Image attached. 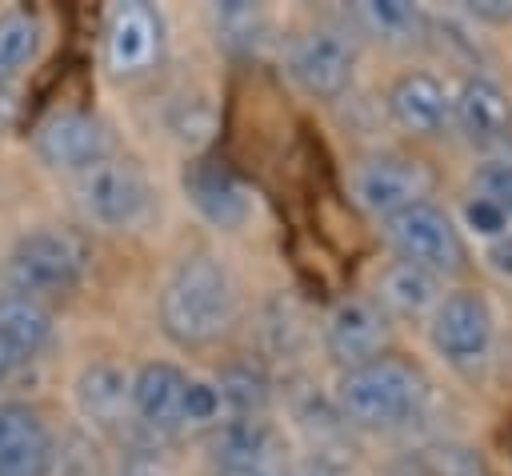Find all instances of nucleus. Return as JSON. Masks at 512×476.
Masks as SVG:
<instances>
[{"mask_svg": "<svg viewBox=\"0 0 512 476\" xmlns=\"http://www.w3.org/2000/svg\"><path fill=\"white\" fill-rule=\"evenodd\" d=\"M236 312H240L236 280L228 264L212 252H184L168 268L156 292L160 332L176 348H204L220 340L236 324Z\"/></svg>", "mask_w": 512, "mask_h": 476, "instance_id": "obj_1", "label": "nucleus"}, {"mask_svg": "<svg viewBox=\"0 0 512 476\" xmlns=\"http://www.w3.org/2000/svg\"><path fill=\"white\" fill-rule=\"evenodd\" d=\"M332 404L344 424L388 432L412 424L428 404V380L412 360L380 352L356 368H344L332 388Z\"/></svg>", "mask_w": 512, "mask_h": 476, "instance_id": "obj_2", "label": "nucleus"}, {"mask_svg": "<svg viewBox=\"0 0 512 476\" xmlns=\"http://www.w3.org/2000/svg\"><path fill=\"white\" fill-rule=\"evenodd\" d=\"M92 268V244L80 228L68 224H40L16 236V244L4 256V292L28 296V300H52L68 296L84 284Z\"/></svg>", "mask_w": 512, "mask_h": 476, "instance_id": "obj_3", "label": "nucleus"}, {"mask_svg": "<svg viewBox=\"0 0 512 476\" xmlns=\"http://www.w3.org/2000/svg\"><path fill=\"white\" fill-rule=\"evenodd\" d=\"M72 184H76V204L84 220L108 232L140 228L156 208V188L132 156L112 152L100 164H92L84 176H76Z\"/></svg>", "mask_w": 512, "mask_h": 476, "instance_id": "obj_4", "label": "nucleus"}, {"mask_svg": "<svg viewBox=\"0 0 512 476\" xmlns=\"http://www.w3.org/2000/svg\"><path fill=\"white\" fill-rule=\"evenodd\" d=\"M428 336L444 364L472 372L492 356V340H496L492 304L476 288H456V292L440 296V304L432 308Z\"/></svg>", "mask_w": 512, "mask_h": 476, "instance_id": "obj_5", "label": "nucleus"}, {"mask_svg": "<svg viewBox=\"0 0 512 476\" xmlns=\"http://www.w3.org/2000/svg\"><path fill=\"white\" fill-rule=\"evenodd\" d=\"M384 236L392 252L416 268H428L432 276H452L464 268V240L460 228L444 208L432 200H416L404 212L384 220Z\"/></svg>", "mask_w": 512, "mask_h": 476, "instance_id": "obj_6", "label": "nucleus"}, {"mask_svg": "<svg viewBox=\"0 0 512 476\" xmlns=\"http://www.w3.org/2000/svg\"><path fill=\"white\" fill-rule=\"evenodd\" d=\"M284 76L308 100H336L356 76V44L340 28H308L284 52Z\"/></svg>", "mask_w": 512, "mask_h": 476, "instance_id": "obj_7", "label": "nucleus"}, {"mask_svg": "<svg viewBox=\"0 0 512 476\" xmlns=\"http://www.w3.org/2000/svg\"><path fill=\"white\" fill-rule=\"evenodd\" d=\"M32 152L48 172L60 176H84L92 164H100L104 156H112V136L108 128L84 112V108H56L48 112L36 132H32Z\"/></svg>", "mask_w": 512, "mask_h": 476, "instance_id": "obj_8", "label": "nucleus"}, {"mask_svg": "<svg viewBox=\"0 0 512 476\" xmlns=\"http://www.w3.org/2000/svg\"><path fill=\"white\" fill-rule=\"evenodd\" d=\"M180 188H184V200L196 208V216L220 232H240L256 212V196L248 180L220 156H192L184 164Z\"/></svg>", "mask_w": 512, "mask_h": 476, "instance_id": "obj_9", "label": "nucleus"}, {"mask_svg": "<svg viewBox=\"0 0 512 476\" xmlns=\"http://www.w3.org/2000/svg\"><path fill=\"white\" fill-rule=\"evenodd\" d=\"M100 52L112 76H144L164 56V16L140 0L112 4L100 28Z\"/></svg>", "mask_w": 512, "mask_h": 476, "instance_id": "obj_10", "label": "nucleus"}, {"mask_svg": "<svg viewBox=\"0 0 512 476\" xmlns=\"http://www.w3.org/2000/svg\"><path fill=\"white\" fill-rule=\"evenodd\" d=\"M188 380L180 364L148 360L132 372V424L148 436H176L184 432V404H188Z\"/></svg>", "mask_w": 512, "mask_h": 476, "instance_id": "obj_11", "label": "nucleus"}, {"mask_svg": "<svg viewBox=\"0 0 512 476\" xmlns=\"http://www.w3.org/2000/svg\"><path fill=\"white\" fill-rule=\"evenodd\" d=\"M320 340H324V352L328 360L344 368H356L364 360H376L384 352V340H388V316L380 304L364 300V296H344L328 308L324 316V328H320Z\"/></svg>", "mask_w": 512, "mask_h": 476, "instance_id": "obj_12", "label": "nucleus"}, {"mask_svg": "<svg viewBox=\"0 0 512 476\" xmlns=\"http://www.w3.org/2000/svg\"><path fill=\"white\" fill-rule=\"evenodd\" d=\"M424 192H428V172L420 160L408 156H372L352 172V200L380 220L424 200Z\"/></svg>", "mask_w": 512, "mask_h": 476, "instance_id": "obj_13", "label": "nucleus"}, {"mask_svg": "<svg viewBox=\"0 0 512 476\" xmlns=\"http://www.w3.org/2000/svg\"><path fill=\"white\" fill-rule=\"evenodd\" d=\"M56 436L24 400H0V476H52Z\"/></svg>", "mask_w": 512, "mask_h": 476, "instance_id": "obj_14", "label": "nucleus"}, {"mask_svg": "<svg viewBox=\"0 0 512 476\" xmlns=\"http://www.w3.org/2000/svg\"><path fill=\"white\" fill-rule=\"evenodd\" d=\"M72 408L92 432H124L132 424V372L116 360H92L72 380Z\"/></svg>", "mask_w": 512, "mask_h": 476, "instance_id": "obj_15", "label": "nucleus"}, {"mask_svg": "<svg viewBox=\"0 0 512 476\" xmlns=\"http://www.w3.org/2000/svg\"><path fill=\"white\" fill-rule=\"evenodd\" d=\"M452 124L476 148H500L512 140V96L492 76H468L452 96Z\"/></svg>", "mask_w": 512, "mask_h": 476, "instance_id": "obj_16", "label": "nucleus"}, {"mask_svg": "<svg viewBox=\"0 0 512 476\" xmlns=\"http://www.w3.org/2000/svg\"><path fill=\"white\" fill-rule=\"evenodd\" d=\"M52 312L40 300L0 292V388L52 344Z\"/></svg>", "mask_w": 512, "mask_h": 476, "instance_id": "obj_17", "label": "nucleus"}, {"mask_svg": "<svg viewBox=\"0 0 512 476\" xmlns=\"http://www.w3.org/2000/svg\"><path fill=\"white\" fill-rule=\"evenodd\" d=\"M388 112L400 128L432 136L452 124V92L428 72H404L388 88Z\"/></svg>", "mask_w": 512, "mask_h": 476, "instance_id": "obj_18", "label": "nucleus"}, {"mask_svg": "<svg viewBox=\"0 0 512 476\" xmlns=\"http://www.w3.org/2000/svg\"><path fill=\"white\" fill-rule=\"evenodd\" d=\"M260 460H276V432L264 416H232L212 428V440H208L212 472L260 464Z\"/></svg>", "mask_w": 512, "mask_h": 476, "instance_id": "obj_19", "label": "nucleus"}, {"mask_svg": "<svg viewBox=\"0 0 512 476\" xmlns=\"http://www.w3.org/2000/svg\"><path fill=\"white\" fill-rule=\"evenodd\" d=\"M440 276H432L428 268H416L408 260H396L384 276H380V304L396 316H432V308L440 304Z\"/></svg>", "mask_w": 512, "mask_h": 476, "instance_id": "obj_20", "label": "nucleus"}, {"mask_svg": "<svg viewBox=\"0 0 512 476\" xmlns=\"http://www.w3.org/2000/svg\"><path fill=\"white\" fill-rule=\"evenodd\" d=\"M40 16L32 8H0V88H8L20 72L32 68V60L40 56Z\"/></svg>", "mask_w": 512, "mask_h": 476, "instance_id": "obj_21", "label": "nucleus"}, {"mask_svg": "<svg viewBox=\"0 0 512 476\" xmlns=\"http://www.w3.org/2000/svg\"><path fill=\"white\" fill-rule=\"evenodd\" d=\"M208 20H212L216 40H220L228 52H236V56H252V52L264 44V32H268L264 8H260V4H244V0L212 4V8H208Z\"/></svg>", "mask_w": 512, "mask_h": 476, "instance_id": "obj_22", "label": "nucleus"}, {"mask_svg": "<svg viewBox=\"0 0 512 476\" xmlns=\"http://www.w3.org/2000/svg\"><path fill=\"white\" fill-rule=\"evenodd\" d=\"M220 116H216V104L208 92H180L164 104V128L168 136H176L180 144L188 148H204L216 132Z\"/></svg>", "mask_w": 512, "mask_h": 476, "instance_id": "obj_23", "label": "nucleus"}, {"mask_svg": "<svg viewBox=\"0 0 512 476\" xmlns=\"http://www.w3.org/2000/svg\"><path fill=\"white\" fill-rule=\"evenodd\" d=\"M216 388H220V400H224V420H232V416H264V408L272 400V384H268L260 364L224 368Z\"/></svg>", "mask_w": 512, "mask_h": 476, "instance_id": "obj_24", "label": "nucleus"}, {"mask_svg": "<svg viewBox=\"0 0 512 476\" xmlns=\"http://www.w3.org/2000/svg\"><path fill=\"white\" fill-rule=\"evenodd\" d=\"M356 20H360L372 36H380V40H388V44H408V40L420 36V28H424L420 8H412V4H404V0H364V4H356Z\"/></svg>", "mask_w": 512, "mask_h": 476, "instance_id": "obj_25", "label": "nucleus"}, {"mask_svg": "<svg viewBox=\"0 0 512 476\" xmlns=\"http://www.w3.org/2000/svg\"><path fill=\"white\" fill-rule=\"evenodd\" d=\"M116 476H168V452L160 436L148 432H132V440L120 452Z\"/></svg>", "mask_w": 512, "mask_h": 476, "instance_id": "obj_26", "label": "nucleus"}, {"mask_svg": "<svg viewBox=\"0 0 512 476\" xmlns=\"http://www.w3.org/2000/svg\"><path fill=\"white\" fill-rule=\"evenodd\" d=\"M300 316H296V308L284 300V296H276L272 304H268V312H264V340H268V348L276 352V356H292L296 348H300Z\"/></svg>", "mask_w": 512, "mask_h": 476, "instance_id": "obj_27", "label": "nucleus"}, {"mask_svg": "<svg viewBox=\"0 0 512 476\" xmlns=\"http://www.w3.org/2000/svg\"><path fill=\"white\" fill-rule=\"evenodd\" d=\"M464 224H468L476 236H484V240H496V236L508 232V216H504V208H500L496 200H488V196L468 200V208H464Z\"/></svg>", "mask_w": 512, "mask_h": 476, "instance_id": "obj_28", "label": "nucleus"}, {"mask_svg": "<svg viewBox=\"0 0 512 476\" xmlns=\"http://www.w3.org/2000/svg\"><path fill=\"white\" fill-rule=\"evenodd\" d=\"M476 184H480V196L496 200V204L504 208V216L512 220V164H508V160H500V164L480 168Z\"/></svg>", "mask_w": 512, "mask_h": 476, "instance_id": "obj_29", "label": "nucleus"}, {"mask_svg": "<svg viewBox=\"0 0 512 476\" xmlns=\"http://www.w3.org/2000/svg\"><path fill=\"white\" fill-rule=\"evenodd\" d=\"M284 476H352V472L340 456H332L328 448H316L304 460H296L292 468H284Z\"/></svg>", "mask_w": 512, "mask_h": 476, "instance_id": "obj_30", "label": "nucleus"}, {"mask_svg": "<svg viewBox=\"0 0 512 476\" xmlns=\"http://www.w3.org/2000/svg\"><path fill=\"white\" fill-rule=\"evenodd\" d=\"M436 464H440L444 476H484V464H480V456H476L472 448L448 444V448L436 452Z\"/></svg>", "mask_w": 512, "mask_h": 476, "instance_id": "obj_31", "label": "nucleus"}, {"mask_svg": "<svg viewBox=\"0 0 512 476\" xmlns=\"http://www.w3.org/2000/svg\"><path fill=\"white\" fill-rule=\"evenodd\" d=\"M468 16H476L484 24H508L512 20V0H472Z\"/></svg>", "mask_w": 512, "mask_h": 476, "instance_id": "obj_32", "label": "nucleus"}, {"mask_svg": "<svg viewBox=\"0 0 512 476\" xmlns=\"http://www.w3.org/2000/svg\"><path fill=\"white\" fill-rule=\"evenodd\" d=\"M488 264H492V272L512 276V232H504V236L488 240Z\"/></svg>", "mask_w": 512, "mask_h": 476, "instance_id": "obj_33", "label": "nucleus"}, {"mask_svg": "<svg viewBox=\"0 0 512 476\" xmlns=\"http://www.w3.org/2000/svg\"><path fill=\"white\" fill-rule=\"evenodd\" d=\"M212 476H284L280 460H260V464H240V468H220Z\"/></svg>", "mask_w": 512, "mask_h": 476, "instance_id": "obj_34", "label": "nucleus"}]
</instances>
